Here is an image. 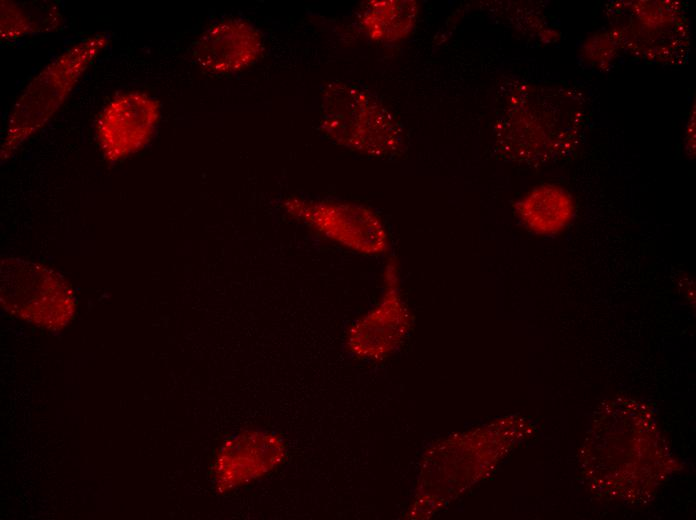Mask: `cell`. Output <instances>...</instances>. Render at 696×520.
Segmentation results:
<instances>
[{
    "instance_id": "30bf717a",
    "label": "cell",
    "mask_w": 696,
    "mask_h": 520,
    "mask_svg": "<svg viewBox=\"0 0 696 520\" xmlns=\"http://www.w3.org/2000/svg\"><path fill=\"white\" fill-rule=\"evenodd\" d=\"M0 8V35L6 41L53 31L63 22L62 14L52 4L1 1Z\"/></svg>"
},
{
    "instance_id": "8992f818",
    "label": "cell",
    "mask_w": 696,
    "mask_h": 520,
    "mask_svg": "<svg viewBox=\"0 0 696 520\" xmlns=\"http://www.w3.org/2000/svg\"><path fill=\"white\" fill-rule=\"evenodd\" d=\"M264 41L247 20L228 18L208 27L194 42L192 57L205 72L227 75L240 72L262 56Z\"/></svg>"
},
{
    "instance_id": "7a4b0ae2",
    "label": "cell",
    "mask_w": 696,
    "mask_h": 520,
    "mask_svg": "<svg viewBox=\"0 0 696 520\" xmlns=\"http://www.w3.org/2000/svg\"><path fill=\"white\" fill-rule=\"evenodd\" d=\"M320 129L330 140L374 157H393L405 149L402 127L369 91L345 82L329 83L321 94Z\"/></svg>"
},
{
    "instance_id": "ba28073f",
    "label": "cell",
    "mask_w": 696,
    "mask_h": 520,
    "mask_svg": "<svg viewBox=\"0 0 696 520\" xmlns=\"http://www.w3.org/2000/svg\"><path fill=\"white\" fill-rule=\"evenodd\" d=\"M515 208L525 227L540 235L560 232L572 220L575 212L571 195L552 184L535 187L516 203Z\"/></svg>"
},
{
    "instance_id": "277c9868",
    "label": "cell",
    "mask_w": 696,
    "mask_h": 520,
    "mask_svg": "<svg viewBox=\"0 0 696 520\" xmlns=\"http://www.w3.org/2000/svg\"><path fill=\"white\" fill-rule=\"evenodd\" d=\"M283 207L291 217L353 251L378 255L388 250L385 225L363 205L290 198Z\"/></svg>"
},
{
    "instance_id": "6da1fadb",
    "label": "cell",
    "mask_w": 696,
    "mask_h": 520,
    "mask_svg": "<svg viewBox=\"0 0 696 520\" xmlns=\"http://www.w3.org/2000/svg\"><path fill=\"white\" fill-rule=\"evenodd\" d=\"M109 42L107 33H97L79 40L48 63L27 84L6 124L1 144L2 161L47 124Z\"/></svg>"
},
{
    "instance_id": "9c48e42d",
    "label": "cell",
    "mask_w": 696,
    "mask_h": 520,
    "mask_svg": "<svg viewBox=\"0 0 696 520\" xmlns=\"http://www.w3.org/2000/svg\"><path fill=\"white\" fill-rule=\"evenodd\" d=\"M418 5L409 0H375L365 4L358 17L361 30L372 41L395 43L414 29Z\"/></svg>"
},
{
    "instance_id": "5b68a950",
    "label": "cell",
    "mask_w": 696,
    "mask_h": 520,
    "mask_svg": "<svg viewBox=\"0 0 696 520\" xmlns=\"http://www.w3.org/2000/svg\"><path fill=\"white\" fill-rule=\"evenodd\" d=\"M160 116L159 101L147 93L130 91L115 96L96 121V139L104 158L118 162L144 149Z\"/></svg>"
},
{
    "instance_id": "3957f363",
    "label": "cell",
    "mask_w": 696,
    "mask_h": 520,
    "mask_svg": "<svg viewBox=\"0 0 696 520\" xmlns=\"http://www.w3.org/2000/svg\"><path fill=\"white\" fill-rule=\"evenodd\" d=\"M0 301L8 314L48 331H61L76 312L75 294L58 272L18 257L0 263Z\"/></svg>"
},
{
    "instance_id": "52a82bcc",
    "label": "cell",
    "mask_w": 696,
    "mask_h": 520,
    "mask_svg": "<svg viewBox=\"0 0 696 520\" xmlns=\"http://www.w3.org/2000/svg\"><path fill=\"white\" fill-rule=\"evenodd\" d=\"M386 293L381 305L359 323L351 333L354 349L364 353L388 350L400 335L403 312L399 294V271L391 257L385 266Z\"/></svg>"
}]
</instances>
